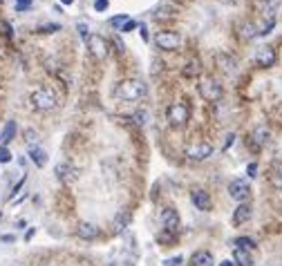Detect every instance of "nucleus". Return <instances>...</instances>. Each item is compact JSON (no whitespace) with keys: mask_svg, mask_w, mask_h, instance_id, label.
I'll list each match as a JSON object with an SVG mask.
<instances>
[{"mask_svg":"<svg viewBox=\"0 0 282 266\" xmlns=\"http://www.w3.org/2000/svg\"><path fill=\"white\" fill-rule=\"evenodd\" d=\"M269 181L275 190H280L282 193V163H273L271 170H269Z\"/></svg>","mask_w":282,"mask_h":266,"instance_id":"22","label":"nucleus"},{"mask_svg":"<svg viewBox=\"0 0 282 266\" xmlns=\"http://www.w3.org/2000/svg\"><path fill=\"white\" fill-rule=\"evenodd\" d=\"M184 262V257L182 255H177V257H168V259H164V266H179Z\"/></svg>","mask_w":282,"mask_h":266,"instance_id":"34","label":"nucleus"},{"mask_svg":"<svg viewBox=\"0 0 282 266\" xmlns=\"http://www.w3.org/2000/svg\"><path fill=\"white\" fill-rule=\"evenodd\" d=\"M240 32H242V38H255V36H260V27H257L255 23H242L240 25Z\"/></svg>","mask_w":282,"mask_h":266,"instance_id":"25","label":"nucleus"},{"mask_svg":"<svg viewBox=\"0 0 282 266\" xmlns=\"http://www.w3.org/2000/svg\"><path fill=\"white\" fill-rule=\"evenodd\" d=\"M23 183H25V177H23V179H21V181H18V183L14 186V190H11V199H14V197H16V193H18V190H21V188H23Z\"/></svg>","mask_w":282,"mask_h":266,"instance_id":"41","label":"nucleus"},{"mask_svg":"<svg viewBox=\"0 0 282 266\" xmlns=\"http://www.w3.org/2000/svg\"><path fill=\"white\" fill-rule=\"evenodd\" d=\"M233 144H235V134L231 132V134H226V141H224V148H222V150L226 152V150H229V148H231Z\"/></svg>","mask_w":282,"mask_h":266,"instance_id":"37","label":"nucleus"},{"mask_svg":"<svg viewBox=\"0 0 282 266\" xmlns=\"http://www.w3.org/2000/svg\"><path fill=\"white\" fill-rule=\"evenodd\" d=\"M108 5H110L108 0H96V3H94V9H96V11H106Z\"/></svg>","mask_w":282,"mask_h":266,"instance_id":"38","label":"nucleus"},{"mask_svg":"<svg viewBox=\"0 0 282 266\" xmlns=\"http://www.w3.org/2000/svg\"><path fill=\"white\" fill-rule=\"evenodd\" d=\"M157 239H159V242H164V244H170V242H173V239H175V235L164 231V233H159V235H157Z\"/></svg>","mask_w":282,"mask_h":266,"instance_id":"32","label":"nucleus"},{"mask_svg":"<svg viewBox=\"0 0 282 266\" xmlns=\"http://www.w3.org/2000/svg\"><path fill=\"white\" fill-rule=\"evenodd\" d=\"M32 7V0H16V11H27Z\"/></svg>","mask_w":282,"mask_h":266,"instance_id":"33","label":"nucleus"},{"mask_svg":"<svg viewBox=\"0 0 282 266\" xmlns=\"http://www.w3.org/2000/svg\"><path fill=\"white\" fill-rule=\"evenodd\" d=\"M193 266H215V257H213L211 251H195L191 257Z\"/></svg>","mask_w":282,"mask_h":266,"instance_id":"19","label":"nucleus"},{"mask_svg":"<svg viewBox=\"0 0 282 266\" xmlns=\"http://www.w3.org/2000/svg\"><path fill=\"white\" fill-rule=\"evenodd\" d=\"M16 130H18L16 121H7V126H5V130H3V132H0V144H3V146L11 144V141H14V137H16Z\"/></svg>","mask_w":282,"mask_h":266,"instance_id":"23","label":"nucleus"},{"mask_svg":"<svg viewBox=\"0 0 282 266\" xmlns=\"http://www.w3.org/2000/svg\"><path fill=\"white\" fill-rule=\"evenodd\" d=\"M85 45H88V49H90V54L94 56L96 60H103L110 54V43L103 38V36H99V34H90L88 36V40H85Z\"/></svg>","mask_w":282,"mask_h":266,"instance_id":"6","label":"nucleus"},{"mask_svg":"<svg viewBox=\"0 0 282 266\" xmlns=\"http://www.w3.org/2000/svg\"><path fill=\"white\" fill-rule=\"evenodd\" d=\"M58 29H61L58 23H47V25H41L36 32H38V34H54V32H58Z\"/></svg>","mask_w":282,"mask_h":266,"instance_id":"29","label":"nucleus"},{"mask_svg":"<svg viewBox=\"0 0 282 266\" xmlns=\"http://www.w3.org/2000/svg\"><path fill=\"white\" fill-rule=\"evenodd\" d=\"M217 266H235V264H233L231 259H224V262H222V264H217Z\"/></svg>","mask_w":282,"mask_h":266,"instance_id":"44","label":"nucleus"},{"mask_svg":"<svg viewBox=\"0 0 282 266\" xmlns=\"http://www.w3.org/2000/svg\"><path fill=\"white\" fill-rule=\"evenodd\" d=\"M233 246L235 249H247V251H253L255 249V239H251V237H235L233 239Z\"/></svg>","mask_w":282,"mask_h":266,"instance_id":"26","label":"nucleus"},{"mask_svg":"<svg viewBox=\"0 0 282 266\" xmlns=\"http://www.w3.org/2000/svg\"><path fill=\"white\" fill-rule=\"evenodd\" d=\"M54 175H56V179L63 183H74L78 179V168L72 163H58L56 168H54Z\"/></svg>","mask_w":282,"mask_h":266,"instance_id":"11","label":"nucleus"},{"mask_svg":"<svg viewBox=\"0 0 282 266\" xmlns=\"http://www.w3.org/2000/svg\"><path fill=\"white\" fill-rule=\"evenodd\" d=\"M148 94V85L141 78H124L114 85V98L119 101H141Z\"/></svg>","mask_w":282,"mask_h":266,"instance_id":"1","label":"nucleus"},{"mask_svg":"<svg viewBox=\"0 0 282 266\" xmlns=\"http://www.w3.org/2000/svg\"><path fill=\"white\" fill-rule=\"evenodd\" d=\"M222 3H226V5H233V3H235V0H222Z\"/></svg>","mask_w":282,"mask_h":266,"instance_id":"47","label":"nucleus"},{"mask_svg":"<svg viewBox=\"0 0 282 266\" xmlns=\"http://www.w3.org/2000/svg\"><path fill=\"white\" fill-rule=\"evenodd\" d=\"M202 74V60L199 58H191L186 63V67H184V76L193 78V76H199Z\"/></svg>","mask_w":282,"mask_h":266,"instance_id":"24","label":"nucleus"},{"mask_svg":"<svg viewBox=\"0 0 282 266\" xmlns=\"http://www.w3.org/2000/svg\"><path fill=\"white\" fill-rule=\"evenodd\" d=\"M155 43H157L159 49H164V52H173V49L179 47L182 36H179V32H175V29H162V32H157Z\"/></svg>","mask_w":282,"mask_h":266,"instance_id":"5","label":"nucleus"},{"mask_svg":"<svg viewBox=\"0 0 282 266\" xmlns=\"http://www.w3.org/2000/svg\"><path fill=\"white\" fill-rule=\"evenodd\" d=\"M275 60H278V56H275V49L273 47L262 45V47L255 49V63L260 65V67H265V70H267V67H273Z\"/></svg>","mask_w":282,"mask_h":266,"instance_id":"10","label":"nucleus"},{"mask_svg":"<svg viewBox=\"0 0 282 266\" xmlns=\"http://www.w3.org/2000/svg\"><path fill=\"white\" fill-rule=\"evenodd\" d=\"M229 195H231V199L244 203V201L249 199V195H251V186H249V181H247V179H242V177L233 179V181L229 183Z\"/></svg>","mask_w":282,"mask_h":266,"instance_id":"7","label":"nucleus"},{"mask_svg":"<svg viewBox=\"0 0 282 266\" xmlns=\"http://www.w3.org/2000/svg\"><path fill=\"white\" fill-rule=\"evenodd\" d=\"M29 101H32L34 110H38V112H50V110L58 105V96L52 88H38L29 94Z\"/></svg>","mask_w":282,"mask_h":266,"instance_id":"2","label":"nucleus"},{"mask_svg":"<svg viewBox=\"0 0 282 266\" xmlns=\"http://www.w3.org/2000/svg\"><path fill=\"white\" fill-rule=\"evenodd\" d=\"M139 32H141V38H144V40H148V32H146V25H144V23L139 25Z\"/></svg>","mask_w":282,"mask_h":266,"instance_id":"42","label":"nucleus"},{"mask_svg":"<svg viewBox=\"0 0 282 266\" xmlns=\"http://www.w3.org/2000/svg\"><path fill=\"white\" fill-rule=\"evenodd\" d=\"M134 27H139V23H137V21H128V23L124 25V29H121V32H132Z\"/></svg>","mask_w":282,"mask_h":266,"instance_id":"40","label":"nucleus"},{"mask_svg":"<svg viewBox=\"0 0 282 266\" xmlns=\"http://www.w3.org/2000/svg\"><path fill=\"white\" fill-rule=\"evenodd\" d=\"M130 221H132V213L130 210H119V213L114 215V219H112V233L114 235H124L128 231V226H130Z\"/></svg>","mask_w":282,"mask_h":266,"instance_id":"13","label":"nucleus"},{"mask_svg":"<svg viewBox=\"0 0 282 266\" xmlns=\"http://www.w3.org/2000/svg\"><path fill=\"white\" fill-rule=\"evenodd\" d=\"M233 264L235 266H253V255L247 249H235L233 251Z\"/></svg>","mask_w":282,"mask_h":266,"instance_id":"20","label":"nucleus"},{"mask_svg":"<svg viewBox=\"0 0 282 266\" xmlns=\"http://www.w3.org/2000/svg\"><path fill=\"white\" fill-rule=\"evenodd\" d=\"M166 119L173 128H184L191 119V112H188V108L184 103H170L166 110Z\"/></svg>","mask_w":282,"mask_h":266,"instance_id":"4","label":"nucleus"},{"mask_svg":"<svg viewBox=\"0 0 282 266\" xmlns=\"http://www.w3.org/2000/svg\"><path fill=\"white\" fill-rule=\"evenodd\" d=\"M146 116H148L146 112H134L132 119H134V123H137V126H146Z\"/></svg>","mask_w":282,"mask_h":266,"instance_id":"36","label":"nucleus"},{"mask_svg":"<svg viewBox=\"0 0 282 266\" xmlns=\"http://www.w3.org/2000/svg\"><path fill=\"white\" fill-rule=\"evenodd\" d=\"M112 45L116 47V52H119V54H126V45H124V43H121L119 36H114V38H112Z\"/></svg>","mask_w":282,"mask_h":266,"instance_id":"35","label":"nucleus"},{"mask_svg":"<svg viewBox=\"0 0 282 266\" xmlns=\"http://www.w3.org/2000/svg\"><path fill=\"white\" fill-rule=\"evenodd\" d=\"M29 159L34 161L36 168H45V166H47V152L43 150V148H38V146L29 148Z\"/></svg>","mask_w":282,"mask_h":266,"instance_id":"21","label":"nucleus"},{"mask_svg":"<svg viewBox=\"0 0 282 266\" xmlns=\"http://www.w3.org/2000/svg\"><path fill=\"white\" fill-rule=\"evenodd\" d=\"M162 226L166 233H177V228H179V213H177L175 208H164L162 210Z\"/></svg>","mask_w":282,"mask_h":266,"instance_id":"12","label":"nucleus"},{"mask_svg":"<svg viewBox=\"0 0 282 266\" xmlns=\"http://www.w3.org/2000/svg\"><path fill=\"white\" fill-rule=\"evenodd\" d=\"M11 161V152L7 146H0V163H9Z\"/></svg>","mask_w":282,"mask_h":266,"instance_id":"30","label":"nucleus"},{"mask_svg":"<svg viewBox=\"0 0 282 266\" xmlns=\"http://www.w3.org/2000/svg\"><path fill=\"white\" fill-rule=\"evenodd\" d=\"M34 233H36V231H34V228H32V231H27V235H25V239H32V237H34Z\"/></svg>","mask_w":282,"mask_h":266,"instance_id":"45","label":"nucleus"},{"mask_svg":"<svg viewBox=\"0 0 282 266\" xmlns=\"http://www.w3.org/2000/svg\"><path fill=\"white\" fill-rule=\"evenodd\" d=\"M215 63H217L219 70H222L224 74H229V76L237 72V60L233 58L229 52H217L215 54Z\"/></svg>","mask_w":282,"mask_h":266,"instance_id":"14","label":"nucleus"},{"mask_svg":"<svg viewBox=\"0 0 282 266\" xmlns=\"http://www.w3.org/2000/svg\"><path fill=\"white\" fill-rule=\"evenodd\" d=\"M191 201H193L195 208L202 210V213H208V210L213 208V199L204 188H193L191 190Z\"/></svg>","mask_w":282,"mask_h":266,"instance_id":"9","label":"nucleus"},{"mask_svg":"<svg viewBox=\"0 0 282 266\" xmlns=\"http://www.w3.org/2000/svg\"><path fill=\"white\" fill-rule=\"evenodd\" d=\"M247 175H249V177H257V163H255V161L247 166Z\"/></svg>","mask_w":282,"mask_h":266,"instance_id":"39","label":"nucleus"},{"mask_svg":"<svg viewBox=\"0 0 282 266\" xmlns=\"http://www.w3.org/2000/svg\"><path fill=\"white\" fill-rule=\"evenodd\" d=\"M213 152H215V150H213L211 144H193V146H188V150H186V159H188V161L199 163V161L211 159Z\"/></svg>","mask_w":282,"mask_h":266,"instance_id":"8","label":"nucleus"},{"mask_svg":"<svg viewBox=\"0 0 282 266\" xmlns=\"http://www.w3.org/2000/svg\"><path fill=\"white\" fill-rule=\"evenodd\" d=\"M63 5H74V0H61Z\"/></svg>","mask_w":282,"mask_h":266,"instance_id":"46","label":"nucleus"},{"mask_svg":"<svg viewBox=\"0 0 282 266\" xmlns=\"http://www.w3.org/2000/svg\"><path fill=\"white\" fill-rule=\"evenodd\" d=\"M253 217V208H251V203H240L235 210H233V226H242V224H247V221Z\"/></svg>","mask_w":282,"mask_h":266,"instance_id":"16","label":"nucleus"},{"mask_svg":"<svg viewBox=\"0 0 282 266\" xmlns=\"http://www.w3.org/2000/svg\"><path fill=\"white\" fill-rule=\"evenodd\" d=\"M253 9L262 16V21H275V3L273 0H253Z\"/></svg>","mask_w":282,"mask_h":266,"instance_id":"15","label":"nucleus"},{"mask_svg":"<svg viewBox=\"0 0 282 266\" xmlns=\"http://www.w3.org/2000/svg\"><path fill=\"white\" fill-rule=\"evenodd\" d=\"M0 239H3L5 244H11V242H14L16 237H14V235H3V237H0Z\"/></svg>","mask_w":282,"mask_h":266,"instance_id":"43","label":"nucleus"},{"mask_svg":"<svg viewBox=\"0 0 282 266\" xmlns=\"http://www.w3.org/2000/svg\"><path fill=\"white\" fill-rule=\"evenodd\" d=\"M269 137H271L269 128L267 126H257L253 130V134H251V146H253L255 150H260V148H265L269 144Z\"/></svg>","mask_w":282,"mask_h":266,"instance_id":"18","label":"nucleus"},{"mask_svg":"<svg viewBox=\"0 0 282 266\" xmlns=\"http://www.w3.org/2000/svg\"><path fill=\"white\" fill-rule=\"evenodd\" d=\"M25 144H27L29 148H34L36 144H38V132H36L34 128H27V130H25Z\"/></svg>","mask_w":282,"mask_h":266,"instance_id":"28","label":"nucleus"},{"mask_svg":"<svg viewBox=\"0 0 282 266\" xmlns=\"http://www.w3.org/2000/svg\"><path fill=\"white\" fill-rule=\"evenodd\" d=\"M197 92H199V96L204 98V101H208V103H217L219 98H222V94H224L222 83H219L217 78H213V76L202 78L199 85H197Z\"/></svg>","mask_w":282,"mask_h":266,"instance_id":"3","label":"nucleus"},{"mask_svg":"<svg viewBox=\"0 0 282 266\" xmlns=\"http://www.w3.org/2000/svg\"><path fill=\"white\" fill-rule=\"evenodd\" d=\"M130 21V18H128V14H119V16H112L110 18V27H114V29H124V25Z\"/></svg>","mask_w":282,"mask_h":266,"instance_id":"27","label":"nucleus"},{"mask_svg":"<svg viewBox=\"0 0 282 266\" xmlns=\"http://www.w3.org/2000/svg\"><path fill=\"white\" fill-rule=\"evenodd\" d=\"M76 29H78V34H81V38L88 40V36H90V27H88V25H85V23H78Z\"/></svg>","mask_w":282,"mask_h":266,"instance_id":"31","label":"nucleus"},{"mask_svg":"<svg viewBox=\"0 0 282 266\" xmlns=\"http://www.w3.org/2000/svg\"><path fill=\"white\" fill-rule=\"evenodd\" d=\"M76 235L81 239H88V242H92V239L99 237L101 231H99V226L92 224V221H81V224L76 226Z\"/></svg>","mask_w":282,"mask_h":266,"instance_id":"17","label":"nucleus"}]
</instances>
